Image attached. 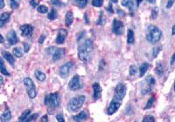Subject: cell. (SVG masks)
Here are the masks:
<instances>
[{"instance_id":"obj_1","label":"cell","mask_w":175,"mask_h":122,"mask_svg":"<svg viewBox=\"0 0 175 122\" xmlns=\"http://www.w3.org/2000/svg\"><path fill=\"white\" fill-rule=\"evenodd\" d=\"M93 51V41L90 39H88L83 41L78 46V57L80 60L86 63L90 60V54Z\"/></svg>"},{"instance_id":"obj_2","label":"cell","mask_w":175,"mask_h":122,"mask_svg":"<svg viewBox=\"0 0 175 122\" xmlns=\"http://www.w3.org/2000/svg\"><path fill=\"white\" fill-rule=\"evenodd\" d=\"M61 99L58 93H52L45 97V105L48 107V110H55L60 107Z\"/></svg>"},{"instance_id":"obj_3","label":"cell","mask_w":175,"mask_h":122,"mask_svg":"<svg viewBox=\"0 0 175 122\" xmlns=\"http://www.w3.org/2000/svg\"><path fill=\"white\" fill-rule=\"evenodd\" d=\"M162 37V31L155 25H150L148 28V32L146 34V39L151 44L159 42Z\"/></svg>"},{"instance_id":"obj_4","label":"cell","mask_w":175,"mask_h":122,"mask_svg":"<svg viewBox=\"0 0 175 122\" xmlns=\"http://www.w3.org/2000/svg\"><path fill=\"white\" fill-rule=\"evenodd\" d=\"M85 100H86V97L84 95H80L78 97H75L71 99L67 103V109L74 113L79 111L82 107Z\"/></svg>"},{"instance_id":"obj_5","label":"cell","mask_w":175,"mask_h":122,"mask_svg":"<svg viewBox=\"0 0 175 122\" xmlns=\"http://www.w3.org/2000/svg\"><path fill=\"white\" fill-rule=\"evenodd\" d=\"M24 84L26 87V92H27L29 98L32 99H34L37 95V92H36V87H35V85H34L33 81L32 80V79L26 78L24 79Z\"/></svg>"},{"instance_id":"obj_6","label":"cell","mask_w":175,"mask_h":122,"mask_svg":"<svg viewBox=\"0 0 175 122\" xmlns=\"http://www.w3.org/2000/svg\"><path fill=\"white\" fill-rule=\"evenodd\" d=\"M126 92H127L126 85L124 83H119L115 88V93L113 98L122 101V99H124V98L126 95Z\"/></svg>"},{"instance_id":"obj_7","label":"cell","mask_w":175,"mask_h":122,"mask_svg":"<svg viewBox=\"0 0 175 122\" xmlns=\"http://www.w3.org/2000/svg\"><path fill=\"white\" fill-rule=\"evenodd\" d=\"M68 87L69 89L71 91H77L79 89H81L82 85H81V79H80V76L75 74L72 79L71 80L69 81V84H68Z\"/></svg>"},{"instance_id":"obj_8","label":"cell","mask_w":175,"mask_h":122,"mask_svg":"<svg viewBox=\"0 0 175 122\" xmlns=\"http://www.w3.org/2000/svg\"><path fill=\"white\" fill-rule=\"evenodd\" d=\"M122 102V101L113 98V99L111 100V102H110V106H109V107H108V109H107V113H108L109 115L114 114V113L119 109V107H121Z\"/></svg>"},{"instance_id":"obj_9","label":"cell","mask_w":175,"mask_h":122,"mask_svg":"<svg viewBox=\"0 0 175 122\" xmlns=\"http://www.w3.org/2000/svg\"><path fill=\"white\" fill-rule=\"evenodd\" d=\"M112 31L119 36V35H122V32H124V23L122 21L115 19L113 20V23H112Z\"/></svg>"},{"instance_id":"obj_10","label":"cell","mask_w":175,"mask_h":122,"mask_svg":"<svg viewBox=\"0 0 175 122\" xmlns=\"http://www.w3.org/2000/svg\"><path fill=\"white\" fill-rule=\"evenodd\" d=\"M72 66H73V63L72 62H67L65 63L64 65H62L61 67H60V70H59V73L60 75L62 77V78H67L71 71L72 69Z\"/></svg>"},{"instance_id":"obj_11","label":"cell","mask_w":175,"mask_h":122,"mask_svg":"<svg viewBox=\"0 0 175 122\" xmlns=\"http://www.w3.org/2000/svg\"><path fill=\"white\" fill-rule=\"evenodd\" d=\"M20 30L21 31V35L23 37H31L32 35V32H33V26L29 25V24H26V25H23L20 27Z\"/></svg>"},{"instance_id":"obj_12","label":"cell","mask_w":175,"mask_h":122,"mask_svg":"<svg viewBox=\"0 0 175 122\" xmlns=\"http://www.w3.org/2000/svg\"><path fill=\"white\" fill-rule=\"evenodd\" d=\"M147 83H148V84H147V86L145 87V88H143L142 91H141V93H142L143 95L147 94L148 93H150V92L152 90V87L155 85L156 80H155V79H154L153 77H151V76H148Z\"/></svg>"},{"instance_id":"obj_13","label":"cell","mask_w":175,"mask_h":122,"mask_svg":"<svg viewBox=\"0 0 175 122\" xmlns=\"http://www.w3.org/2000/svg\"><path fill=\"white\" fill-rule=\"evenodd\" d=\"M92 88H93V98L94 100H97L101 98L102 94V87L99 83L96 82L92 85Z\"/></svg>"},{"instance_id":"obj_14","label":"cell","mask_w":175,"mask_h":122,"mask_svg":"<svg viewBox=\"0 0 175 122\" xmlns=\"http://www.w3.org/2000/svg\"><path fill=\"white\" fill-rule=\"evenodd\" d=\"M66 53V51L65 49L63 48H58V49H55V51L52 52V60L54 61H58L60 60L61 59H62L64 57Z\"/></svg>"},{"instance_id":"obj_15","label":"cell","mask_w":175,"mask_h":122,"mask_svg":"<svg viewBox=\"0 0 175 122\" xmlns=\"http://www.w3.org/2000/svg\"><path fill=\"white\" fill-rule=\"evenodd\" d=\"M67 36V31L65 29H60L58 31V35H57V38H56V44H63Z\"/></svg>"},{"instance_id":"obj_16","label":"cell","mask_w":175,"mask_h":122,"mask_svg":"<svg viewBox=\"0 0 175 122\" xmlns=\"http://www.w3.org/2000/svg\"><path fill=\"white\" fill-rule=\"evenodd\" d=\"M6 38H7V40H8V42H9V44L11 45H16L18 42H19V39H18V37H17V34H16V32L13 30L10 31L7 33Z\"/></svg>"},{"instance_id":"obj_17","label":"cell","mask_w":175,"mask_h":122,"mask_svg":"<svg viewBox=\"0 0 175 122\" xmlns=\"http://www.w3.org/2000/svg\"><path fill=\"white\" fill-rule=\"evenodd\" d=\"M11 13L10 12H3L2 14H0V28L3 27L10 19Z\"/></svg>"},{"instance_id":"obj_18","label":"cell","mask_w":175,"mask_h":122,"mask_svg":"<svg viewBox=\"0 0 175 122\" xmlns=\"http://www.w3.org/2000/svg\"><path fill=\"white\" fill-rule=\"evenodd\" d=\"M88 117H89V114H88V113L86 111H82V112H80L78 114L75 115L73 117V119L75 121H82V120L87 119Z\"/></svg>"},{"instance_id":"obj_19","label":"cell","mask_w":175,"mask_h":122,"mask_svg":"<svg viewBox=\"0 0 175 122\" xmlns=\"http://www.w3.org/2000/svg\"><path fill=\"white\" fill-rule=\"evenodd\" d=\"M11 119V113L9 110V108L6 107L4 113L1 115V117H0V120L3 121V122H5V121H9L10 119Z\"/></svg>"},{"instance_id":"obj_20","label":"cell","mask_w":175,"mask_h":122,"mask_svg":"<svg viewBox=\"0 0 175 122\" xmlns=\"http://www.w3.org/2000/svg\"><path fill=\"white\" fill-rule=\"evenodd\" d=\"M66 25L67 26H70L72 25L73 21H74V14L71 11H68L66 14Z\"/></svg>"},{"instance_id":"obj_21","label":"cell","mask_w":175,"mask_h":122,"mask_svg":"<svg viewBox=\"0 0 175 122\" xmlns=\"http://www.w3.org/2000/svg\"><path fill=\"white\" fill-rule=\"evenodd\" d=\"M150 65L148 63H143L139 67V77H143L145 73L147 72V70L149 69Z\"/></svg>"},{"instance_id":"obj_22","label":"cell","mask_w":175,"mask_h":122,"mask_svg":"<svg viewBox=\"0 0 175 122\" xmlns=\"http://www.w3.org/2000/svg\"><path fill=\"white\" fill-rule=\"evenodd\" d=\"M3 56H4V58L11 65H14V63H15V59H14V57L10 53L9 51H4L3 52Z\"/></svg>"},{"instance_id":"obj_23","label":"cell","mask_w":175,"mask_h":122,"mask_svg":"<svg viewBox=\"0 0 175 122\" xmlns=\"http://www.w3.org/2000/svg\"><path fill=\"white\" fill-rule=\"evenodd\" d=\"M0 72H1L4 75H5V76H10L11 74H10V73L7 71L6 70V67H5V63H4V60H3V59L0 57Z\"/></svg>"},{"instance_id":"obj_24","label":"cell","mask_w":175,"mask_h":122,"mask_svg":"<svg viewBox=\"0 0 175 122\" xmlns=\"http://www.w3.org/2000/svg\"><path fill=\"white\" fill-rule=\"evenodd\" d=\"M122 5L128 7L130 11H132L133 8H134V3H133L132 0H122Z\"/></svg>"},{"instance_id":"obj_25","label":"cell","mask_w":175,"mask_h":122,"mask_svg":"<svg viewBox=\"0 0 175 122\" xmlns=\"http://www.w3.org/2000/svg\"><path fill=\"white\" fill-rule=\"evenodd\" d=\"M165 72V68L162 65V63L160 62H158L157 63V66H156V69H155V73L159 75V76H161Z\"/></svg>"},{"instance_id":"obj_26","label":"cell","mask_w":175,"mask_h":122,"mask_svg":"<svg viewBox=\"0 0 175 122\" xmlns=\"http://www.w3.org/2000/svg\"><path fill=\"white\" fill-rule=\"evenodd\" d=\"M30 113H31V110L30 109H27V110L24 111L22 113V114L20 115V117L19 118V121L20 122H26L27 120V118L30 115Z\"/></svg>"},{"instance_id":"obj_27","label":"cell","mask_w":175,"mask_h":122,"mask_svg":"<svg viewBox=\"0 0 175 122\" xmlns=\"http://www.w3.org/2000/svg\"><path fill=\"white\" fill-rule=\"evenodd\" d=\"M134 40H135V38H134V32L132 30L129 29L127 31V43L128 44H133L134 43Z\"/></svg>"},{"instance_id":"obj_28","label":"cell","mask_w":175,"mask_h":122,"mask_svg":"<svg viewBox=\"0 0 175 122\" xmlns=\"http://www.w3.org/2000/svg\"><path fill=\"white\" fill-rule=\"evenodd\" d=\"M34 75L36 77V79L40 81H44L46 79V74L41 71H40V70H36L34 73Z\"/></svg>"},{"instance_id":"obj_29","label":"cell","mask_w":175,"mask_h":122,"mask_svg":"<svg viewBox=\"0 0 175 122\" xmlns=\"http://www.w3.org/2000/svg\"><path fill=\"white\" fill-rule=\"evenodd\" d=\"M73 1L80 8H84L88 4V0H73Z\"/></svg>"},{"instance_id":"obj_30","label":"cell","mask_w":175,"mask_h":122,"mask_svg":"<svg viewBox=\"0 0 175 122\" xmlns=\"http://www.w3.org/2000/svg\"><path fill=\"white\" fill-rule=\"evenodd\" d=\"M47 17L50 20H55L57 17V11L55 9H52L51 11L49 12V14L47 15Z\"/></svg>"},{"instance_id":"obj_31","label":"cell","mask_w":175,"mask_h":122,"mask_svg":"<svg viewBox=\"0 0 175 122\" xmlns=\"http://www.w3.org/2000/svg\"><path fill=\"white\" fill-rule=\"evenodd\" d=\"M12 51H13L14 56H16L17 58H21V57L23 56V53H22V51H21V50H20V48L15 47V48L12 50Z\"/></svg>"},{"instance_id":"obj_32","label":"cell","mask_w":175,"mask_h":122,"mask_svg":"<svg viewBox=\"0 0 175 122\" xmlns=\"http://www.w3.org/2000/svg\"><path fill=\"white\" fill-rule=\"evenodd\" d=\"M162 50V45H159V46H157L155 48H153L152 50V57L153 58H156L158 55H159L160 53V51Z\"/></svg>"},{"instance_id":"obj_33","label":"cell","mask_w":175,"mask_h":122,"mask_svg":"<svg viewBox=\"0 0 175 122\" xmlns=\"http://www.w3.org/2000/svg\"><path fill=\"white\" fill-rule=\"evenodd\" d=\"M154 101H155V97L154 96H152V97H151L150 98V99L147 101V103H146V106L145 107V109L146 110V109H149V108H151L152 106H153V104H154Z\"/></svg>"},{"instance_id":"obj_34","label":"cell","mask_w":175,"mask_h":122,"mask_svg":"<svg viewBox=\"0 0 175 122\" xmlns=\"http://www.w3.org/2000/svg\"><path fill=\"white\" fill-rule=\"evenodd\" d=\"M104 22H105V19L103 17V12L101 11V12H100V16H99V17H98L96 24L99 25H102L104 24Z\"/></svg>"},{"instance_id":"obj_35","label":"cell","mask_w":175,"mask_h":122,"mask_svg":"<svg viewBox=\"0 0 175 122\" xmlns=\"http://www.w3.org/2000/svg\"><path fill=\"white\" fill-rule=\"evenodd\" d=\"M37 10L40 13H46L48 11V8L46 6V5H39L37 7Z\"/></svg>"},{"instance_id":"obj_36","label":"cell","mask_w":175,"mask_h":122,"mask_svg":"<svg viewBox=\"0 0 175 122\" xmlns=\"http://www.w3.org/2000/svg\"><path fill=\"white\" fill-rule=\"evenodd\" d=\"M103 4V0H92V5L95 7H101Z\"/></svg>"},{"instance_id":"obj_37","label":"cell","mask_w":175,"mask_h":122,"mask_svg":"<svg viewBox=\"0 0 175 122\" xmlns=\"http://www.w3.org/2000/svg\"><path fill=\"white\" fill-rule=\"evenodd\" d=\"M136 73H137V67H136V65H131L130 66V70H129V73H130V75L131 76H134L135 74H136Z\"/></svg>"},{"instance_id":"obj_38","label":"cell","mask_w":175,"mask_h":122,"mask_svg":"<svg viewBox=\"0 0 175 122\" xmlns=\"http://www.w3.org/2000/svg\"><path fill=\"white\" fill-rule=\"evenodd\" d=\"M142 121H143V122H154V121H155V119H154L153 116L147 115V116H145V117L143 119Z\"/></svg>"},{"instance_id":"obj_39","label":"cell","mask_w":175,"mask_h":122,"mask_svg":"<svg viewBox=\"0 0 175 122\" xmlns=\"http://www.w3.org/2000/svg\"><path fill=\"white\" fill-rule=\"evenodd\" d=\"M10 5H11V7L12 9H18L20 6L19 3H18L16 0H10Z\"/></svg>"},{"instance_id":"obj_40","label":"cell","mask_w":175,"mask_h":122,"mask_svg":"<svg viewBox=\"0 0 175 122\" xmlns=\"http://www.w3.org/2000/svg\"><path fill=\"white\" fill-rule=\"evenodd\" d=\"M158 13H159V11H158V8H154L151 11V19H156L158 17Z\"/></svg>"},{"instance_id":"obj_41","label":"cell","mask_w":175,"mask_h":122,"mask_svg":"<svg viewBox=\"0 0 175 122\" xmlns=\"http://www.w3.org/2000/svg\"><path fill=\"white\" fill-rule=\"evenodd\" d=\"M51 4L55 5V6H61V5H63V4L60 1V0H51Z\"/></svg>"},{"instance_id":"obj_42","label":"cell","mask_w":175,"mask_h":122,"mask_svg":"<svg viewBox=\"0 0 175 122\" xmlns=\"http://www.w3.org/2000/svg\"><path fill=\"white\" fill-rule=\"evenodd\" d=\"M39 117V113H35V114H32V116H28L27 118V120L26 121H32V120H35L37 118Z\"/></svg>"},{"instance_id":"obj_43","label":"cell","mask_w":175,"mask_h":122,"mask_svg":"<svg viewBox=\"0 0 175 122\" xmlns=\"http://www.w3.org/2000/svg\"><path fill=\"white\" fill-rule=\"evenodd\" d=\"M30 5L32 7H36L39 5V0H30Z\"/></svg>"},{"instance_id":"obj_44","label":"cell","mask_w":175,"mask_h":122,"mask_svg":"<svg viewBox=\"0 0 175 122\" xmlns=\"http://www.w3.org/2000/svg\"><path fill=\"white\" fill-rule=\"evenodd\" d=\"M56 119L59 122H64L65 119H64V117H63V114L60 113V114H57L56 115Z\"/></svg>"},{"instance_id":"obj_45","label":"cell","mask_w":175,"mask_h":122,"mask_svg":"<svg viewBox=\"0 0 175 122\" xmlns=\"http://www.w3.org/2000/svg\"><path fill=\"white\" fill-rule=\"evenodd\" d=\"M174 1H175V0H168V2H167V4H166V8H167V9H170V8L173 5Z\"/></svg>"},{"instance_id":"obj_46","label":"cell","mask_w":175,"mask_h":122,"mask_svg":"<svg viewBox=\"0 0 175 122\" xmlns=\"http://www.w3.org/2000/svg\"><path fill=\"white\" fill-rule=\"evenodd\" d=\"M23 46H24V51L25 52H28V51L30 50V45L26 44V43H23Z\"/></svg>"},{"instance_id":"obj_47","label":"cell","mask_w":175,"mask_h":122,"mask_svg":"<svg viewBox=\"0 0 175 122\" xmlns=\"http://www.w3.org/2000/svg\"><path fill=\"white\" fill-rule=\"evenodd\" d=\"M84 35H85V31H81L78 34V36H77V40L78 41H81V39L84 37Z\"/></svg>"},{"instance_id":"obj_48","label":"cell","mask_w":175,"mask_h":122,"mask_svg":"<svg viewBox=\"0 0 175 122\" xmlns=\"http://www.w3.org/2000/svg\"><path fill=\"white\" fill-rule=\"evenodd\" d=\"M45 39H46V36L44 34H42L41 36L40 37V39H39V43L40 44H43V42L45 41Z\"/></svg>"},{"instance_id":"obj_49","label":"cell","mask_w":175,"mask_h":122,"mask_svg":"<svg viewBox=\"0 0 175 122\" xmlns=\"http://www.w3.org/2000/svg\"><path fill=\"white\" fill-rule=\"evenodd\" d=\"M108 11L110 13H114V10H113V6H112V2H110L109 6H108Z\"/></svg>"},{"instance_id":"obj_50","label":"cell","mask_w":175,"mask_h":122,"mask_svg":"<svg viewBox=\"0 0 175 122\" xmlns=\"http://www.w3.org/2000/svg\"><path fill=\"white\" fill-rule=\"evenodd\" d=\"M174 62H175V54L173 53L172 56V59H171V66L172 67L174 65Z\"/></svg>"},{"instance_id":"obj_51","label":"cell","mask_w":175,"mask_h":122,"mask_svg":"<svg viewBox=\"0 0 175 122\" xmlns=\"http://www.w3.org/2000/svg\"><path fill=\"white\" fill-rule=\"evenodd\" d=\"M117 12H118V14L120 13V15H121V16H122V17H125V11H122L121 9H118V10H117Z\"/></svg>"},{"instance_id":"obj_52","label":"cell","mask_w":175,"mask_h":122,"mask_svg":"<svg viewBox=\"0 0 175 122\" xmlns=\"http://www.w3.org/2000/svg\"><path fill=\"white\" fill-rule=\"evenodd\" d=\"M48 119H47V115H44L41 119V122H47Z\"/></svg>"},{"instance_id":"obj_53","label":"cell","mask_w":175,"mask_h":122,"mask_svg":"<svg viewBox=\"0 0 175 122\" xmlns=\"http://www.w3.org/2000/svg\"><path fill=\"white\" fill-rule=\"evenodd\" d=\"M5 7V1L4 0H0V9H3Z\"/></svg>"},{"instance_id":"obj_54","label":"cell","mask_w":175,"mask_h":122,"mask_svg":"<svg viewBox=\"0 0 175 122\" xmlns=\"http://www.w3.org/2000/svg\"><path fill=\"white\" fill-rule=\"evenodd\" d=\"M4 41H5V39H4V37L2 36L1 34H0V44H2V43H4Z\"/></svg>"},{"instance_id":"obj_55","label":"cell","mask_w":175,"mask_h":122,"mask_svg":"<svg viewBox=\"0 0 175 122\" xmlns=\"http://www.w3.org/2000/svg\"><path fill=\"white\" fill-rule=\"evenodd\" d=\"M3 84H4V79L1 76H0V86H2Z\"/></svg>"},{"instance_id":"obj_56","label":"cell","mask_w":175,"mask_h":122,"mask_svg":"<svg viewBox=\"0 0 175 122\" xmlns=\"http://www.w3.org/2000/svg\"><path fill=\"white\" fill-rule=\"evenodd\" d=\"M84 17H85V19H86V24H89V19H88L87 13H85V14H84Z\"/></svg>"},{"instance_id":"obj_57","label":"cell","mask_w":175,"mask_h":122,"mask_svg":"<svg viewBox=\"0 0 175 122\" xmlns=\"http://www.w3.org/2000/svg\"><path fill=\"white\" fill-rule=\"evenodd\" d=\"M174 31H175V25H172V36L174 35Z\"/></svg>"},{"instance_id":"obj_58","label":"cell","mask_w":175,"mask_h":122,"mask_svg":"<svg viewBox=\"0 0 175 122\" xmlns=\"http://www.w3.org/2000/svg\"><path fill=\"white\" fill-rule=\"evenodd\" d=\"M136 1H137V6H139L140 3H141L143 0H136Z\"/></svg>"},{"instance_id":"obj_59","label":"cell","mask_w":175,"mask_h":122,"mask_svg":"<svg viewBox=\"0 0 175 122\" xmlns=\"http://www.w3.org/2000/svg\"><path fill=\"white\" fill-rule=\"evenodd\" d=\"M147 1L151 4H155L156 3V0H147Z\"/></svg>"},{"instance_id":"obj_60","label":"cell","mask_w":175,"mask_h":122,"mask_svg":"<svg viewBox=\"0 0 175 122\" xmlns=\"http://www.w3.org/2000/svg\"><path fill=\"white\" fill-rule=\"evenodd\" d=\"M112 3H117V0H110Z\"/></svg>"}]
</instances>
